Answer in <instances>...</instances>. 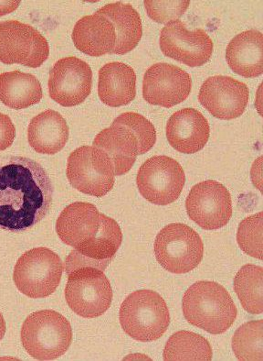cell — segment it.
Segmentation results:
<instances>
[{
	"instance_id": "obj_1",
	"label": "cell",
	"mask_w": 263,
	"mask_h": 361,
	"mask_svg": "<svg viewBox=\"0 0 263 361\" xmlns=\"http://www.w3.org/2000/svg\"><path fill=\"white\" fill-rule=\"evenodd\" d=\"M53 185L44 167L23 156L0 158V228L23 233L48 215Z\"/></svg>"
},
{
	"instance_id": "obj_2",
	"label": "cell",
	"mask_w": 263,
	"mask_h": 361,
	"mask_svg": "<svg viewBox=\"0 0 263 361\" xmlns=\"http://www.w3.org/2000/svg\"><path fill=\"white\" fill-rule=\"evenodd\" d=\"M182 309L188 323L212 335L227 331L238 314L228 290L214 281H198L191 286L183 298Z\"/></svg>"
},
{
	"instance_id": "obj_3",
	"label": "cell",
	"mask_w": 263,
	"mask_h": 361,
	"mask_svg": "<svg viewBox=\"0 0 263 361\" xmlns=\"http://www.w3.org/2000/svg\"><path fill=\"white\" fill-rule=\"evenodd\" d=\"M119 319L122 329L140 342L158 341L166 333L170 314L165 300L151 290H136L125 298Z\"/></svg>"
},
{
	"instance_id": "obj_4",
	"label": "cell",
	"mask_w": 263,
	"mask_h": 361,
	"mask_svg": "<svg viewBox=\"0 0 263 361\" xmlns=\"http://www.w3.org/2000/svg\"><path fill=\"white\" fill-rule=\"evenodd\" d=\"M21 342L27 354L34 359L56 360L65 354L72 344V326L56 311L35 312L23 324Z\"/></svg>"
},
{
	"instance_id": "obj_5",
	"label": "cell",
	"mask_w": 263,
	"mask_h": 361,
	"mask_svg": "<svg viewBox=\"0 0 263 361\" xmlns=\"http://www.w3.org/2000/svg\"><path fill=\"white\" fill-rule=\"evenodd\" d=\"M63 264L57 253L47 247H36L18 259L13 280L17 288L30 298L53 295L62 280Z\"/></svg>"
},
{
	"instance_id": "obj_6",
	"label": "cell",
	"mask_w": 263,
	"mask_h": 361,
	"mask_svg": "<svg viewBox=\"0 0 263 361\" xmlns=\"http://www.w3.org/2000/svg\"><path fill=\"white\" fill-rule=\"evenodd\" d=\"M65 298L73 313L84 318L103 316L111 307L113 290L105 272L91 266L70 271Z\"/></svg>"
},
{
	"instance_id": "obj_7",
	"label": "cell",
	"mask_w": 263,
	"mask_h": 361,
	"mask_svg": "<svg viewBox=\"0 0 263 361\" xmlns=\"http://www.w3.org/2000/svg\"><path fill=\"white\" fill-rule=\"evenodd\" d=\"M154 250L159 264L176 274L193 271L204 255L200 235L191 226L180 223L161 229L155 238Z\"/></svg>"
},
{
	"instance_id": "obj_8",
	"label": "cell",
	"mask_w": 263,
	"mask_h": 361,
	"mask_svg": "<svg viewBox=\"0 0 263 361\" xmlns=\"http://www.w3.org/2000/svg\"><path fill=\"white\" fill-rule=\"evenodd\" d=\"M115 168L103 149L82 146L70 154L67 178L73 188L93 197H105L115 185Z\"/></svg>"
},
{
	"instance_id": "obj_9",
	"label": "cell",
	"mask_w": 263,
	"mask_h": 361,
	"mask_svg": "<svg viewBox=\"0 0 263 361\" xmlns=\"http://www.w3.org/2000/svg\"><path fill=\"white\" fill-rule=\"evenodd\" d=\"M186 183L184 170L174 159L153 156L141 165L136 176L140 194L158 206L172 204L179 197Z\"/></svg>"
},
{
	"instance_id": "obj_10",
	"label": "cell",
	"mask_w": 263,
	"mask_h": 361,
	"mask_svg": "<svg viewBox=\"0 0 263 361\" xmlns=\"http://www.w3.org/2000/svg\"><path fill=\"white\" fill-rule=\"evenodd\" d=\"M49 54L47 39L34 27L18 20L0 23V62L38 68Z\"/></svg>"
},
{
	"instance_id": "obj_11",
	"label": "cell",
	"mask_w": 263,
	"mask_h": 361,
	"mask_svg": "<svg viewBox=\"0 0 263 361\" xmlns=\"http://www.w3.org/2000/svg\"><path fill=\"white\" fill-rule=\"evenodd\" d=\"M186 209L191 219L201 228L216 231L227 225L231 219V194L217 180H204L191 190Z\"/></svg>"
},
{
	"instance_id": "obj_12",
	"label": "cell",
	"mask_w": 263,
	"mask_h": 361,
	"mask_svg": "<svg viewBox=\"0 0 263 361\" xmlns=\"http://www.w3.org/2000/svg\"><path fill=\"white\" fill-rule=\"evenodd\" d=\"M159 44L165 56L191 67L209 62L214 48L204 30H188L181 20L172 21L162 29Z\"/></svg>"
},
{
	"instance_id": "obj_13",
	"label": "cell",
	"mask_w": 263,
	"mask_h": 361,
	"mask_svg": "<svg viewBox=\"0 0 263 361\" xmlns=\"http://www.w3.org/2000/svg\"><path fill=\"white\" fill-rule=\"evenodd\" d=\"M48 85L55 102L65 108L77 106L91 94L93 71L86 62L77 57L63 58L51 68Z\"/></svg>"
},
{
	"instance_id": "obj_14",
	"label": "cell",
	"mask_w": 263,
	"mask_h": 361,
	"mask_svg": "<svg viewBox=\"0 0 263 361\" xmlns=\"http://www.w3.org/2000/svg\"><path fill=\"white\" fill-rule=\"evenodd\" d=\"M191 88V75L173 64L155 63L143 76V97L150 105L172 108L188 99Z\"/></svg>"
},
{
	"instance_id": "obj_15",
	"label": "cell",
	"mask_w": 263,
	"mask_h": 361,
	"mask_svg": "<svg viewBox=\"0 0 263 361\" xmlns=\"http://www.w3.org/2000/svg\"><path fill=\"white\" fill-rule=\"evenodd\" d=\"M249 93L244 82L229 76L216 75L207 78L202 85L198 100L213 117L231 121L245 111Z\"/></svg>"
},
{
	"instance_id": "obj_16",
	"label": "cell",
	"mask_w": 263,
	"mask_h": 361,
	"mask_svg": "<svg viewBox=\"0 0 263 361\" xmlns=\"http://www.w3.org/2000/svg\"><path fill=\"white\" fill-rule=\"evenodd\" d=\"M122 241L123 233L118 223L103 214L99 234L90 243L70 252L64 270L68 274L82 266H91L105 271L117 253Z\"/></svg>"
},
{
	"instance_id": "obj_17",
	"label": "cell",
	"mask_w": 263,
	"mask_h": 361,
	"mask_svg": "<svg viewBox=\"0 0 263 361\" xmlns=\"http://www.w3.org/2000/svg\"><path fill=\"white\" fill-rule=\"evenodd\" d=\"M102 216L94 204L75 202L60 213L56 222L57 234L63 243L78 249L99 234Z\"/></svg>"
},
{
	"instance_id": "obj_18",
	"label": "cell",
	"mask_w": 263,
	"mask_h": 361,
	"mask_svg": "<svg viewBox=\"0 0 263 361\" xmlns=\"http://www.w3.org/2000/svg\"><path fill=\"white\" fill-rule=\"evenodd\" d=\"M209 122L195 109H184L174 113L167 124V137L177 152L193 154L201 151L210 139Z\"/></svg>"
},
{
	"instance_id": "obj_19",
	"label": "cell",
	"mask_w": 263,
	"mask_h": 361,
	"mask_svg": "<svg viewBox=\"0 0 263 361\" xmlns=\"http://www.w3.org/2000/svg\"><path fill=\"white\" fill-rule=\"evenodd\" d=\"M72 38L75 47L82 53L100 57L112 54L116 42L115 29L108 18L96 12L77 21Z\"/></svg>"
},
{
	"instance_id": "obj_20",
	"label": "cell",
	"mask_w": 263,
	"mask_h": 361,
	"mask_svg": "<svg viewBox=\"0 0 263 361\" xmlns=\"http://www.w3.org/2000/svg\"><path fill=\"white\" fill-rule=\"evenodd\" d=\"M136 94V75L124 63H106L99 71L98 96L111 108L128 105Z\"/></svg>"
},
{
	"instance_id": "obj_21",
	"label": "cell",
	"mask_w": 263,
	"mask_h": 361,
	"mask_svg": "<svg viewBox=\"0 0 263 361\" xmlns=\"http://www.w3.org/2000/svg\"><path fill=\"white\" fill-rule=\"evenodd\" d=\"M229 66L238 75L255 78L263 73V35L257 30L235 36L226 50Z\"/></svg>"
},
{
	"instance_id": "obj_22",
	"label": "cell",
	"mask_w": 263,
	"mask_h": 361,
	"mask_svg": "<svg viewBox=\"0 0 263 361\" xmlns=\"http://www.w3.org/2000/svg\"><path fill=\"white\" fill-rule=\"evenodd\" d=\"M68 140V124L55 110L39 113L32 119L27 128L30 145L39 154H56L62 151Z\"/></svg>"
},
{
	"instance_id": "obj_23",
	"label": "cell",
	"mask_w": 263,
	"mask_h": 361,
	"mask_svg": "<svg viewBox=\"0 0 263 361\" xmlns=\"http://www.w3.org/2000/svg\"><path fill=\"white\" fill-rule=\"evenodd\" d=\"M93 146L108 154L117 176L129 172L136 163L137 155H139L136 136L129 128L120 124L112 123L111 127L98 133Z\"/></svg>"
},
{
	"instance_id": "obj_24",
	"label": "cell",
	"mask_w": 263,
	"mask_h": 361,
	"mask_svg": "<svg viewBox=\"0 0 263 361\" xmlns=\"http://www.w3.org/2000/svg\"><path fill=\"white\" fill-rule=\"evenodd\" d=\"M96 12L108 18L115 27L116 42L112 54L123 55L136 47L142 38L143 27L140 15L133 6L123 2L112 3Z\"/></svg>"
},
{
	"instance_id": "obj_25",
	"label": "cell",
	"mask_w": 263,
	"mask_h": 361,
	"mask_svg": "<svg viewBox=\"0 0 263 361\" xmlns=\"http://www.w3.org/2000/svg\"><path fill=\"white\" fill-rule=\"evenodd\" d=\"M41 82L30 73L14 71L0 75V101L8 108L24 109L41 102Z\"/></svg>"
},
{
	"instance_id": "obj_26",
	"label": "cell",
	"mask_w": 263,
	"mask_h": 361,
	"mask_svg": "<svg viewBox=\"0 0 263 361\" xmlns=\"http://www.w3.org/2000/svg\"><path fill=\"white\" fill-rule=\"evenodd\" d=\"M212 357V348L206 338L185 330L170 336L163 353L166 361H210Z\"/></svg>"
},
{
	"instance_id": "obj_27",
	"label": "cell",
	"mask_w": 263,
	"mask_h": 361,
	"mask_svg": "<svg viewBox=\"0 0 263 361\" xmlns=\"http://www.w3.org/2000/svg\"><path fill=\"white\" fill-rule=\"evenodd\" d=\"M234 290L248 313H263V269L247 264L234 278Z\"/></svg>"
},
{
	"instance_id": "obj_28",
	"label": "cell",
	"mask_w": 263,
	"mask_h": 361,
	"mask_svg": "<svg viewBox=\"0 0 263 361\" xmlns=\"http://www.w3.org/2000/svg\"><path fill=\"white\" fill-rule=\"evenodd\" d=\"M232 348L238 360H263V321H250L238 327Z\"/></svg>"
},
{
	"instance_id": "obj_29",
	"label": "cell",
	"mask_w": 263,
	"mask_h": 361,
	"mask_svg": "<svg viewBox=\"0 0 263 361\" xmlns=\"http://www.w3.org/2000/svg\"><path fill=\"white\" fill-rule=\"evenodd\" d=\"M259 212L240 222L237 232L238 246L248 255L262 259L263 217Z\"/></svg>"
},
{
	"instance_id": "obj_30",
	"label": "cell",
	"mask_w": 263,
	"mask_h": 361,
	"mask_svg": "<svg viewBox=\"0 0 263 361\" xmlns=\"http://www.w3.org/2000/svg\"><path fill=\"white\" fill-rule=\"evenodd\" d=\"M113 123L124 125L134 133L139 142V155L149 152L157 142L154 125L139 113L125 112L116 118Z\"/></svg>"
},
{
	"instance_id": "obj_31",
	"label": "cell",
	"mask_w": 263,
	"mask_h": 361,
	"mask_svg": "<svg viewBox=\"0 0 263 361\" xmlns=\"http://www.w3.org/2000/svg\"><path fill=\"white\" fill-rule=\"evenodd\" d=\"M145 7L148 17L158 23H169L179 20L185 14L186 9L191 5V1H157V0H146Z\"/></svg>"
},
{
	"instance_id": "obj_32",
	"label": "cell",
	"mask_w": 263,
	"mask_h": 361,
	"mask_svg": "<svg viewBox=\"0 0 263 361\" xmlns=\"http://www.w3.org/2000/svg\"><path fill=\"white\" fill-rule=\"evenodd\" d=\"M16 137V128L8 115L0 112V151L12 145Z\"/></svg>"
},
{
	"instance_id": "obj_33",
	"label": "cell",
	"mask_w": 263,
	"mask_h": 361,
	"mask_svg": "<svg viewBox=\"0 0 263 361\" xmlns=\"http://www.w3.org/2000/svg\"><path fill=\"white\" fill-rule=\"evenodd\" d=\"M20 4V1H0V17L4 16V15H7L13 12L15 9H17L18 5Z\"/></svg>"
},
{
	"instance_id": "obj_34",
	"label": "cell",
	"mask_w": 263,
	"mask_h": 361,
	"mask_svg": "<svg viewBox=\"0 0 263 361\" xmlns=\"http://www.w3.org/2000/svg\"><path fill=\"white\" fill-rule=\"evenodd\" d=\"M6 334V322L4 317H3L2 314L0 313V341L3 338H4V336Z\"/></svg>"
}]
</instances>
